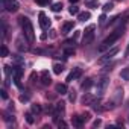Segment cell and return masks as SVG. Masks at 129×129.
Instances as JSON below:
<instances>
[{
    "label": "cell",
    "mask_w": 129,
    "mask_h": 129,
    "mask_svg": "<svg viewBox=\"0 0 129 129\" xmlns=\"http://www.w3.org/2000/svg\"><path fill=\"white\" fill-rule=\"evenodd\" d=\"M123 32H124V26L117 27V29H115L109 37H106V38L102 41V44L99 46V52H105V50H108V49H109V47H111V46H112V44H114L120 37H121V35H123Z\"/></svg>",
    "instance_id": "6da1fadb"
},
{
    "label": "cell",
    "mask_w": 129,
    "mask_h": 129,
    "mask_svg": "<svg viewBox=\"0 0 129 129\" xmlns=\"http://www.w3.org/2000/svg\"><path fill=\"white\" fill-rule=\"evenodd\" d=\"M20 24H21V29H23V35L27 38L29 43H34L35 32H34V26H32L30 20L27 17H20Z\"/></svg>",
    "instance_id": "7a4b0ae2"
},
{
    "label": "cell",
    "mask_w": 129,
    "mask_h": 129,
    "mask_svg": "<svg viewBox=\"0 0 129 129\" xmlns=\"http://www.w3.org/2000/svg\"><path fill=\"white\" fill-rule=\"evenodd\" d=\"M94 30H96V26L94 24H90L88 27H85V30H84V35H82V44L84 46H88V44H91L93 43V40H94Z\"/></svg>",
    "instance_id": "3957f363"
},
{
    "label": "cell",
    "mask_w": 129,
    "mask_h": 129,
    "mask_svg": "<svg viewBox=\"0 0 129 129\" xmlns=\"http://www.w3.org/2000/svg\"><path fill=\"white\" fill-rule=\"evenodd\" d=\"M108 85H109V78H106V76H103L102 79L97 81V85H96V96H97L99 99L106 93Z\"/></svg>",
    "instance_id": "277c9868"
},
{
    "label": "cell",
    "mask_w": 129,
    "mask_h": 129,
    "mask_svg": "<svg viewBox=\"0 0 129 129\" xmlns=\"http://www.w3.org/2000/svg\"><path fill=\"white\" fill-rule=\"evenodd\" d=\"M2 6L8 12H17L20 9V3L17 0H2Z\"/></svg>",
    "instance_id": "5b68a950"
},
{
    "label": "cell",
    "mask_w": 129,
    "mask_h": 129,
    "mask_svg": "<svg viewBox=\"0 0 129 129\" xmlns=\"http://www.w3.org/2000/svg\"><path fill=\"white\" fill-rule=\"evenodd\" d=\"M64 112H66V103H64V102L56 103V106H55V109H53V120H55L56 123H58L59 120H62Z\"/></svg>",
    "instance_id": "8992f818"
},
{
    "label": "cell",
    "mask_w": 129,
    "mask_h": 129,
    "mask_svg": "<svg viewBox=\"0 0 129 129\" xmlns=\"http://www.w3.org/2000/svg\"><path fill=\"white\" fill-rule=\"evenodd\" d=\"M23 66H14L12 67V81L17 87H21V75H23Z\"/></svg>",
    "instance_id": "52a82bcc"
},
{
    "label": "cell",
    "mask_w": 129,
    "mask_h": 129,
    "mask_svg": "<svg viewBox=\"0 0 129 129\" xmlns=\"http://www.w3.org/2000/svg\"><path fill=\"white\" fill-rule=\"evenodd\" d=\"M117 53H118V47H112L111 50L105 52V55H103V56L99 59V62H100V64H105V62H108L109 59H112V58H114Z\"/></svg>",
    "instance_id": "ba28073f"
},
{
    "label": "cell",
    "mask_w": 129,
    "mask_h": 129,
    "mask_svg": "<svg viewBox=\"0 0 129 129\" xmlns=\"http://www.w3.org/2000/svg\"><path fill=\"white\" fill-rule=\"evenodd\" d=\"M38 23H40L41 29H44V30L50 27V20H49V17H47L44 12H40V14H38Z\"/></svg>",
    "instance_id": "9c48e42d"
},
{
    "label": "cell",
    "mask_w": 129,
    "mask_h": 129,
    "mask_svg": "<svg viewBox=\"0 0 129 129\" xmlns=\"http://www.w3.org/2000/svg\"><path fill=\"white\" fill-rule=\"evenodd\" d=\"M29 41H27V38L24 37V35H21L18 40H17V49L20 50V52H27L29 50V44H27Z\"/></svg>",
    "instance_id": "30bf717a"
},
{
    "label": "cell",
    "mask_w": 129,
    "mask_h": 129,
    "mask_svg": "<svg viewBox=\"0 0 129 129\" xmlns=\"http://www.w3.org/2000/svg\"><path fill=\"white\" fill-rule=\"evenodd\" d=\"M81 75H82V70L81 69H73V72L67 76V82H73L75 79H78V78H81Z\"/></svg>",
    "instance_id": "8fae6325"
},
{
    "label": "cell",
    "mask_w": 129,
    "mask_h": 129,
    "mask_svg": "<svg viewBox=\"0 0 129 129\" xmlns=\"http://www.w3.org/2000/svg\"><path fill=\"white\" fill-rule=\"evenodd\" d=\"M84 118H82V115H73L72 117V124L75 126V127H82L84 126Z\"/></svg>",
    "instance_id": "7c38bea8"
},
{
    "label": "cell",
    "mask_w": 129,
    "mask_h": 129,
    "mask_svg": "<svg viewBox=\"0 0 129 129\" xmlns=\"http://www.w3.org/2000/svg\"><path fill=\"white\" fill-rule=\"evenodd\" d=\"M50 82H52V78H50L49 72L44 70V72L41 73V84H43V85H50Z\"/></svg>",
    "instance_id": "4fadbf2b"
},
{
    "label": "cell",
    "mask_w": 129,
    "mask_h": 129,
    "mask_svg": "<svg viewBox=\"0 0 129 129\" xmlns=\"http://www.w3.org/2000/svg\"><path fill=\"white\" fill-rule=\"evenodd\" d=\"M55 90H56V93L61 94V96H64V94H67V93H69V88H67L66 84H58V85L55 87Z\"/></svg>",
    "instance_id": "5bb4252c"
},
{
    "label": "cell",
    "mask_w": 129,
    "mask_h": 129,
    "mask_svg": "<svg viewBox=\"0 0 129 129\" xmlns=\"http://www.w3.org/2000/svg\"><path fill=\"white\" fill-rule=\"evenodd\" d=\"M73 27H75L73 21H66V23L62 24V34H69L70 30H73Z\"/></svg>",
    "instance_id": "9a60e30c"
},
{
    "label": "cell",
    "mask_w": 129,
    "mask_h": 129,
    "mask_svg": "<svg viewBox=\"0 0 129 129\" xmlns=\"http://www.w3.org/2000/svg\"><path fill=\"white\" fill-rule=\"evenodd\" d=\"M90 17H91V14H90L88 11L78 14V20H79V21H87V20H90Z\"/></svg>",
    "instance_id": "2e32d148"
},
{
    "label": "cell",
    "mask_w": 129,
    "mask_h": 129,
    "mask_svg": "<svg viewBox=\"0 0 129 129\" xmlns=\"http://www.w3.org/2000/svg\"><path fill=\"white\" fill-rule=\"evenodd\" d=\"M53 72H55V75H61V73L64 72V64L55 62V64H53Z\"/></svg>",
    "instance_id": "e0dca14e"
},
{
    "label": "cell",
    "mask_w": 129,
    "mask_h": 129,
    "mask_svg": "<svg viewBox=\"0 0 129 129\" xmlns=\"http://www.w3.org/2000/svg\"><path fill=\"white\" fill-rule=\"evenodd\" d=\"M93 102H94V97L90 96V94H85V96L82 97V103H84V105H93Z\"/></svg>",
    "instance_id": "ac0fdd59"
},
{
    "label": "cell",
    "mask_w": 129,
    "mask_h": 129,
    "mask_svg": "<svg viewBox=\"0 0 129 129\" xmlns=\"http://www.w3.org/2000/svg\"><path fill=\"white\" fill-rule=\"evenodd\" d=\"M120 78H121L123 81H127V82H129V67H126V69H123V70L120 72Z\"/></svg>",
    "instance_id": "d6986e66"
},
{
    "label": "cell",
    "mask_w": 129,
    "mask_h": 129,
    "mask_svg": "<svg viewBox=\"0 0 129 129\" xmlns=\"http://www.w3.org/2000/svg\"><path fill=\"white\" fill-rule=\"evenodd\" d=\"M52 11H53V12H59V11H62V3H61V2L53 3V5H52Z\"/></svg>",
    "instance_id": "ffe728a7"
},
{
    "label": "cell",
    "mask_w": 129,
    "mask_h": 129,
    "mask_svg": "<svg viewBox=\"0 0 129 129\" xmlns=\"http://www.w3.org/2000/svg\"><path fill=\"white\" fill-rule=\"evenodd\" d=\"M91 85H93V79H90V78L85 79V82H82V88H84V90H88Z\"/></svg>",
    "instance_id": "44dd1931"
},
{
    "label": "cell",
    "mask_w": 129,
    "mask_h": 129,
    "mask_svg": "<svg viewBox=\"0 0 129 129\" xmlns=\"http://www.w3.org/2000/svg\"><path fill=\"white\" fill-rule=\"evenodd\" d=\"M14 62L17 64V66H24V59H23L21 56H18V55L14 56Z\"/></svg>",
    "instance_id": "7402d4cb"
},
{
    "label": "cell",
    "mask_w": 129,
    "mask_h": 129,
    "mask_svg": "<svg viewBox=\"0 0 129 129\" xmlns=\"http://www.w3.org/2000/svg\"><path fill=\"white\" fill-rule=\"evenodd\" d=\"M69 11H70V14H72V15H76V14H79V8H78L76 5H72Z\"/></svg>",
    "instance_id": "603a6c76"
},
{
    "label": "cell",
    "mask_w": 129,
    "mask_h": 129,
    "mask_svg": "<svg viewBox=\"0 0 129 129\" xmlns=\"http://www.w3.org/2000/svg\"><path fill=\"white\" fill-rule=\"evenodd\" d=\"M32 114H34V112H27V114H26V121H27L29 124H32V123L35 121V120H34V115H32Z\"/></svg>",
    "instance_id": "cb8c5ba5"
},
{
    "label": "cell",
    "mask_w": 129,
    "mask_h": 129,
    "mask_svg": "<svg viewBox=\"0 0 129 129\" xmlns=\"http://www.w3.org/2000/svg\"><path fill=\"white\" fill-rule=\"evenodd\" d=\"M64 53H66L67 56L75 55V49H73V47H66V49H64Z\"/></svg>",
    "instance_id": "d4e9b609"
},
{
    "label": "cell",
    "mask_w": 129,
    "mask_h": 129,
    "mask_svg": "<svg viewBox=\"0 0 129 129\" xmlns=\"http://www.w3.org/2000/svg\"><path fill=\"white\" fill-rule=\"evenodd\" d=\"M32 112L34 114H40L41 112V105H32Z\"/></svg>",
    "instance_id": "484cf974"
},
{
    "label": "cell",
    "mask_w": 129,
    "mask_h": 129,
    "mask_svg": "<svg viewBox=\"0 0 129 129\" xmlns=\"http://www.w3.org/2000/svg\"><path fill=\"white\" fill-rule=\"evenodd\" d=\"M35 2H37L40 6H47V5L52 2V0H35Z\"/></svg>",
    "instance_id": "4316f807"
},
{
    "label": "cell",
    "mask_w": 129,
    "mask_h": 129,
    "mask_svg": "<svg viewBox=\"0 0 129 129\" xmlns=\"http://www.w3.org/2000/svg\"><path fill=\"white\" fill-rule=\"evenodd\" d=\"M112 8H114V6H112V3H105V5H103V11H105V12L111 11Z\"/></svg>",
    "instance_id": "83f0119b"
},
{
    "label": "cell",
    "mask_w": 129,
    "mask_h": 129,
    "mask_svg": "<svg viewBox=\"0 0 129 129\" xmlns=\"http://www.w3.org/2000/svg\"><path fill=\"white\" fill-rule=\"evenodd\" d=\"M8 47L6 46H2V56H8Z\"/></svg>",
    "instance_id": "f1b7e54d"
},
{
    "label": "cell",
    "mask_w": 129,
    "mask_h": 129,
    "mask_svg": "<svg viewBox=\"0 0 129 129\" xmlns=\"http://www.w3.org/2000/svg\"><path fill=\"white\" fill-rule=\"evenodd\" d=\"M3 115H5L3 118H5L6 121H11V120H14V117H12V115H9V114H6V112H3Z\"/></svg>",
    "instance_id": "f546056e"
},
{
    "label": "cell",
    "mask_w": 129,
    "mask_h": 129,
    "mask_svg": "<svg viewBox=\"0 0 129 129\" xmlns=\"http://www.w3.org/2000/svg\"><path fill=\"white\" fill-rule=\"evenodd\" d=\"M87 5H88L90 8H94V6H97V5H99V2H96V0H94V2H88Z\"/></svg>",
    "instance_id": "4dcf8cb0"
},
{
    "label": "cell",
    "mask_w": 129,
    "mask_h": 129,
    "mask_svg": "<svg viewBox=\"0 0 129 129\" xmlns=\"http://www.w3.org/2000/svg\"><path fill=\"white\" fill-rule=\"evenodd\" d=\"M82 118H84V121H88V120H90V112L82 114Z\"/></svg>",
    "instance_id": "1f68e13d"
},
{
    "label": "cell",
    "mask_w": 129,
    "mask_h": 129,
    "mask_svg": "<svg viewBox=\"0 0 129 129\" xmlns=\"http://www.w3.org/2000/svg\"><path fill=\"white\" fill-rule=\"evenodd\" d=\"M75 99H76V94H75V91H72V94H70V102H75Z\"/></svg>",
    "instance_id": "d6a6232c"
},
{
    "label": "cell",
    "mask_w": 129,
    "mask_h": 129,
    "mask_svg": "<svg viewBox=\"0 0 129 129\" xmlns=\"http://www.w3.org/2000/svg\"><path fill=\"white\" fill-rule=\"evenodd\" d=\"M20 100H21V102H27V100H29V96H24V94H23V96L20 97Z\"/></svg>",
    "instance_id": "836d02e7"
},
{
    "label": "cell",
    "mask_w": 129,
    "mask_h": 129,
    "mask_svg": "<svg viewBox=\"0 0 129 129\" xmlns=\"http://www.w3.org/2000/svg\"><path fill=\"white\" fill-rule=\"evenodd\" d=\"M0 93H2V97H3V99H8V94H6V91H5V90H2Z\"/></svg>",
    "instance_id": "e575fe53"
},
{
    "label": "cell",
    "mask_w": 129,
    "mask_h": 129,
    "mask_svg": "<svg viewBox=\"0 0 129 129\" xmlns=\"http://www.w3.org/2000/svg\"><path fill=\"white\" fill-rule=\"evenodd\" d=\"M100 123H102V121H100V120H99V118H97V120H96V121H94V123H93V126H100Z\"/></svg>",
    "instance_id": "d590c367"
},
{
    "label": "cell",
    "mask_w": 129,
    "mask_h": 129,
    "mask_svg": "<svg viewBox=\"0 0 129 129\" xmlns=\"http://www.w3.org/2000/svg\"><path fill=\"white\" fill-rule=\"evenodd\" d=\"M124 56H126V58L129 56V44H127V47H126V50H124Z\"/></svg>",
    "instance_id": "8d00e7d4"
},
{
    "label": "cell",
    "mask_w": 129,
    "mask_h": 129,
    "mask_svg": "<svg viewBox=\"0 0 129 129\" xmlns=\"http://www.w3.org/2000/svg\"><path fill=\"white\" fill-rule=\"evenodd\" d=\"M105 20H106V18H105V15H102V17H100V20H99V21H100V24H103V23H105Z\"/></svg>",
    "instance_id": "74e56055"
},
{
    "label": "cell",
    "mask_w": 129,
    "mask_h": 129,
    "mask_svg": "<svg viewBox=\"0 0 129 129\" xmlns=\"http://www.w3.org/2000/svg\"><path fill=\"white\" fill-rule=\"evenodd\" d=\"M70 2H72V3H76V2H78V0H70Z\"/></svg>",
    "instance_id": "f35d334b"
}]
</instances>
